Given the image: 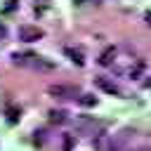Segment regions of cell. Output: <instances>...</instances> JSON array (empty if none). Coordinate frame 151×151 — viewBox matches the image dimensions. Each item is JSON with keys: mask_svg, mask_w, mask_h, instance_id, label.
<instances>
[{"mask_svg": "<svg viewBox=\"0 0 151 151\" xmlns=\"http://www.w3.org/2000/svg\"><path fill=\"white\" fill-rule=\"evenodd\" d=\"M12 59H14L17 66H28V68H35V71H52L54 68L52 61H45L42 57L33 54V52H17Z\"/></svg>", "mask_w": 151, "mask_h": 151, "instance_id": "1", "label": "cell"}, {"mask_svg": "<svg viewBox=\"0 0 151 151\" xmlns=\"http://www.w3.org/2000/svg\"><path fill=\"white\" fill-rule=\"evenodd\" d=\"M134 134V130H130V127H123L118 134H113L111 137V142H109V151H120L127 142H130V137Z\"/></svg>", "mask_w": 151, "mask_h": 151, "instance_id": "2", "label": "cell"}, {"mask_svg": "<svg viewBox=\"0 0 151 151\" xmlns=\"http://www.w3.org/2000/svg\"><path fill=\"white\" fill-rule=\"evenodd\" d=\"M45 33H42V28H38V26H19V40H24V42H35V40H40Z\"/></svg>", "mask_w": 151, "mask_h": 151, "instance_id": "3", "label": "cell"}, {"mask_svg": "<svg viewBox=\"0 0 151 151\" xmlns=\"http://www.w3.org/2000/svg\"><path fill=\"white\" fill-rule=\"evenodd\" d=\"M47 92L52 97H57V99H76V94H78V90L76 87H68V85H50Z\"/></svg>", "mask_w": 151, "mask_h": 151, "instance_id": "4", "label": "cell"}, {"mask_svg": "<svg viewBox=\"0 0 151 151\" xmlns=\"http://www.w3.org/2000/svg\"><path fill=\"white\" fill-rule=\"evenodd\" d=\"M94 83H97V87H99L101 92H106V94H113V97H120V94H123V90H120L113 80H109V78H104V76L94 78Z\"/></svg>", "mask_w": 151, "mask_h": 151, "instance_id": "5", "label": "cell"}, {"mask_svg": "<svg viewBox=\"0 0 151 151\" xmlns=\"http://www.w3.org/2000/svg\"><path fill=\"white\" fill-rule=\"evenodd\" d=\"M64 54H66L76 66H83V64H85V57H83V50H80V47H64Z\"/></svg>", "mask_w": 151, "mask_h": 151, "instance_id": "6", "label": "cell"}, {"mask_svg": "<svg viewBox=\"0 0 151 151\" xmlns=\"http://www.w3.org/2000/svg\"><path fill=\"white\" fill-rule=\"evenodd\" d=\"M116 54H118V50H116L113 45H109V47H106V50L99 54V59H97V61H99L101 66H111V64L116 61Z\"/></svg>", "mask_w": 151, "mask_h": 151, "instance_id": "7", "label": "cell"}, {"mask_svg": "<svg viewBox=\"0 0 151 151\" xmlns=\"http://www.w3.org/2000/svg\"><path fill=\"white\" fill-rule=\"evenodd\" d=\"M109 142H111V137L109 134H104V132H97V137H94V149L97 151H109Z\"/></svg>", "mask_w": 151, "mask_h": 151, "instance_id": "8", "label": "cell"}, {"mask_svg": "<svg viewBox=\"0 0 151 151\" xmlns=\"http://www.w3.org/2000/svg\"><path fill=\"white\" fill-rule=\"evenodd\" d=\"M50 120H52V123H64V120H66V111H57V109L50 111Z\"/></svg>", "mask_w": 151, "mask_h": 151, "instance_id": "9", "label": "cell"}, {"mask_svg": "<svg viewBox=\"0 0 151 151\" xmlns=\"http://www.w3.org/2000/svg\"><path fill=\"white\" fill-rule=\"evenodd\" d=\"M142 68H144V61H142V59H137V61H134V66H130V78H137V76L142 73Z\"/></svg>", "mask_w": 151, "mask_h": 151, "instance_id": "10", "label": "cell"}, {"mask_svg": "<svg viewBox=\"0 0 151 151\" xmlns=\"http://www.w3.org/2000/svg\"><path fill=\"white\" fill-rule=\"evenodd\" d=\"M78 101H80L83 106H94V104H97V97H92V94H80Z\"/></svg>", "mask_w": 151, "mask_h": 151, "instance_id": "11", "label": "cell"}, {"mask_svg": "<svg viewBox=\"0 0 151 151\" xmlns=\"http://www.w3.org/2000/svg\"><path fill=\"white\" fill-rule=\"evenodd\" d=\"M7 116H9V123H17V118H19V111H17L14 106H9V109H7Z\"/></svg>", "mask_w": 151, "mask_h": 151, "instance_id": "12", "label": "cell"}, {"mask_svg": "<svg viewBox=\"0 0 151 151\" xmlns=\"http://www.w3.org/2000/svg\"><path fill=\"white\" fill-rule=\"evenodd\" d=\"M71 144H73V139H71V134H66V144H64V151H71Z\"/></svg>", "mask_w": 151, "mask_h": 151, "instance_id": "13", "label": "cell"}, {"mask_svg": "<svg viewBox=\"0 0 151 151\" xmlns=\"http://www.w3.org/2000/svg\"><path fill=\"white\" fill-rule=\"evenodd\" d=\"M5 35H7V28H5V26H2V24H0V40H2V38H5Z\"/></svg>", "mask_w": 151, "mask_h": 151, "instance_id": "14", "label": "cell"}, {"mask_svg": "<svg viewBox=\"0 0 151 151\" xmlns=\"http://www.w3.org/2000/svg\"><path fill=\"white\" fill-rule=\"evenodd\" d=\"M144 19H146V24L151 26V12H146V14H144Z\"/></svg>", "mask_w": 151, "mask_h": 151, "instance_id": "15", "label": "cell"}, {"mask_svg": "<svg viewBox=\"0 0 151 151\" xmlns=\"http://www.w3.org/2000/svg\"><path fill=\"white\" fill-rule=\"evenodd\" d=\"M76 2H78V5H85V0H76Z\"/></svg>", "mask_w": 151, "mask_h": 151, "instance_id": "16", "label": "cell"}]
</instances>
